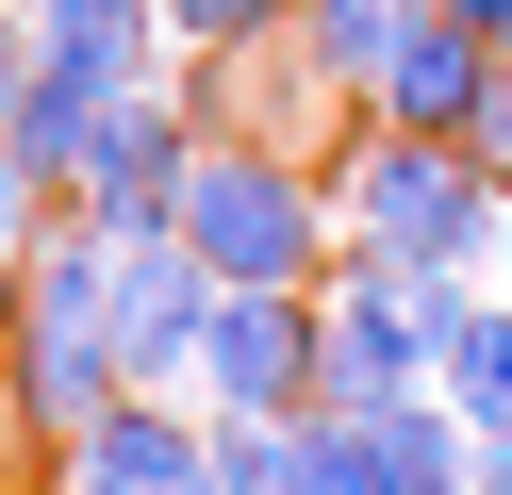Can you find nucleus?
I'll list each match as a JSON object with an SVG mask.
<instances>
[{
  "label": "nucleus",
  "instance_id": "f257e3e1",
  "mask_svg": "<svg viewBox=\"0 0 512 495\" xmlns=\"http://www.w3.org/2000/svg\"><path fill=\"white\" fill-rule=\"evenodd\" d=\"M331 215L364 231V248H397V264H512V182L463 149V132H397L380 116L364 149H347V182H331Z\"/></svg>",
  "mask_w": 512,
  "mask_h": 495
},
{
  "label": "nucleus",
  "instance_id": "f03ea898",
  "mask_svg": "<svg viewBox=\"0 0 512 495\" xmlns=\"http://www.w3.org/2000/svg\"><path fill=\"white\" fill-rule=\"evenodd\" d=\"M182 248L215 264V281H331V182H314L298 149H232V132H199V182H182Z\"/></svg>",
  "mask_w": 512,
  "mask_h": 495
},
{
  "label": "nucleus",
  "instance_id": "7ed1b4c3",
  "mask_svg": "<svg viewBox=\"0 0 512 495\" xmlns=\"http://www.w3.org/2000/svg\"><path fill=\"white\" fill-rule=\"evenodd\" d=\"M331 347H314V297L298 281H232L215 297V347H199V396L215 413H314Z\"/></svg>",
  "mask_w": 512,
  "mask_h": 495
},
{
  "label": "nucleus",
  "instance_id": "20e7f679",
  "mask_svg": "<svg viewBox=\"0 0 512 495\" xmlns=\"http://www.w3.org/2000/svg\"><path fill=\"white\" fill-rule=\"evenodd\" d=\"M215 264L182 248V231H133L116 248V363H133V396H166V380H199V347H215Z\"/></svg>",
  "mask_w": 512,
  "mask_h": 495
},
{
  "label": "nucleus",
  "instance_id": "39448f33",
  "mask_svg": "<svg viewBox=\"0 0 512 495\" xmlns=\"http://www.w3.org/2000/svg\"><path fill=\"white\" fill-rule=\"evenodd\" d=\"M182 182H199V116L149 83V99H116V116H100V149H83L67 198L116 231V248H133V231H182Z\"/></svg>",
  "mask_w": 512,
  "mask_h": 495
},
{
  "label": "nucleus",
  "instance_id": "423d86ee",
  "mask_svg": "<svg viewBox=\"0 0 512 495\" xmlns=\"http://www.w3.org/2000/svg\"><path fill=\"white\" fill-rule=\"evenodd\" d=\"M479 99H496V33H463L446 0H413L397 50H380V83H364V116H397V132H479Z\"/></svg>",
  "mask_w": 512,
  "mask_h": 495
},
{
  "label": "nucleus",
  "instance_id": "0eeeda50",
  "mask_svg": "<svg viewBox=\"0 0 512 495\" xmlns=\"http://www.w3.org/2000/svg\"><path fill=\"white\" fill-rule=\"evenodd\" d=\"M166 0H34V66L50 83H100V99H149L166 83Z\"/></svg>",
  "mask_w": 512,
  "mask_h": 495
},
{
  "label": "nucleus",
  "instance_id": "6e6552de",
  "mask_svg": "<svg viewBox=\"0 0 512 495\" xmlns=\"http://www.w3.org/2000/svg\"><path fill=\"white\" fill-rule=\"evenodd\" d=\"M67 462H83V479H116V495H215V413H149V396H116Z\"/></svg>",
  "mask_w": 512,
  "mask_h": 495
},
{
  "label": "nucleus",
  "instance_id": "1a4fd4ad",
  "mask_svg": "<svg viewBox=\"0 0 512 495\" xmlns=\"http://www.w3.org/2000/svg\"><path fill=\"white\" fill-rule=\"evenodd\" d=\"M100 116H116L100 83H50V66H34V83H17V116H0V165H17L34 198H67V182H83V149H100Z\"/></svg>",
  "mask_w": 512,
  "mask_h": 495
},
{
  "label": "nucleus",
  "instance_id": "9d476101",
  "mask_svg": "<svg viewBox=\"0 0 512 495\" xmlns=\"http://www.w3.org/2000/svg\"><path fill=\"white\" fill-rule=\"evenodd\" d=\"M397 17H413V0H298V50L331 66L347 99H364V83H380V50H397Z\"/></svg>",
  "mask_w": 512,
  "mask_h": 495
},
{
  "label": "nucleus",
  "instance_id": "9b49d317",
  "mask_svg": "<svg viewBox=\"0 0 512 495\" xmlns=\"http://www.w3.org/2000/svg\"><path fill=\"white\" fill-rule=\"evenodd\" d=\"M446 396H463V429H512V297H479V330L446 347Z\"/></svg>",
  "mask_w": 512,
  "mask_h": 495
},
{
  "label": "nucleus",
  "instance_id": "f8f14e48",
  "mask_svg": "<svg viewBox=\"0 0 512 495\" xmlns=\"http://www.w3.org/2000/svg\"><path fill=\"white\" fill-rule=\"evenodd\" d=\"M281 17H298V0H166L182 50H248V33H281Z\"/></svg>",
  "mask_w": 512,
  "mask_h": 495
},
{
  "label": "nucleus",
  "instance_id": "ddd939ff",
  "mask_svg": "<svg viewBox=\"0 0 512 495\" xmlns=\"http://www.w3.org/2000/svg\"><path fill=\"white\" fill-rule=\"evenodd\" d=\"M463 149H479V165L512 182V50H496V99H479V132H463Z\"/></svg>",
  "mask_w": 512,
  "mask_h": 495
},
{
  "label": "nucleus",
  "instance_id": "4468645a",
  "mask_svg": "<svg viewBox=\"0 0 512 495\" xmlns=\"http://www.w3.org/2000/svg\"><path fill=\"white\" fill-rule=\"evenodd\" d=\"M17 83H34V0H0V116H17Z\"/></svg>",
  "mask_w": 512,
  "mask_h": 495
},
{
  "label": "nucleus",
  "instance_id": "2eb2a0df",
  "mask_svg": "<svg viewBox=\"0 0 512 495\" xmlns=\"http://www.w3.org/2000/svg\"><path fill=\"white\" fill-rule=\"evenodd\" d=\"M17 297H34V248H17V231H0V347H17Z\"/></svg>",
  "mask_w": 512,
  "mask_h": 495
},
{
  "label": "nucleus",
  "instance_id": "dca6fc26",
  "mask_svg": "<svg viewBox=\"0 0 512 495\" xmlns=\"http://www.w3.org/2000/svg\"><path fill=\"white\" fill-rule=\"evenodd\" d=\"M479 495H512V429H479Z\"/></svg>",
  "mask_w": 512,
  "mask_h": 495
},
{
  "label": "nucleus",
  "instance_id": "f3484780",
  "mask_svg": "<svg viewBox=\"0 0 512 495\" xmlns=\"http://www.w3.org/2000/svg\"><path fill=\"white\" fill-rule=\"evenodd\" d=\"M446 17H463V33H496V50H512V0H446Z\"/></svg>",
  "mask_w": 512,
  "mask_h": 495
},
{
  "label": "nucleus",
  "instance_id": "a211bd4d",
  "mask_svg": "<svg viewBox=\"0 0 512 495\" xmlns=\"http://www.w3.org/2000/svg\"><path fill=\"white\" fill-rule=\"evenodd\" d=\"M67 495H116V479H67Z\"/></svg>",
  "mask_w": 512,
  "mask_h": 495
}]
</instances>
